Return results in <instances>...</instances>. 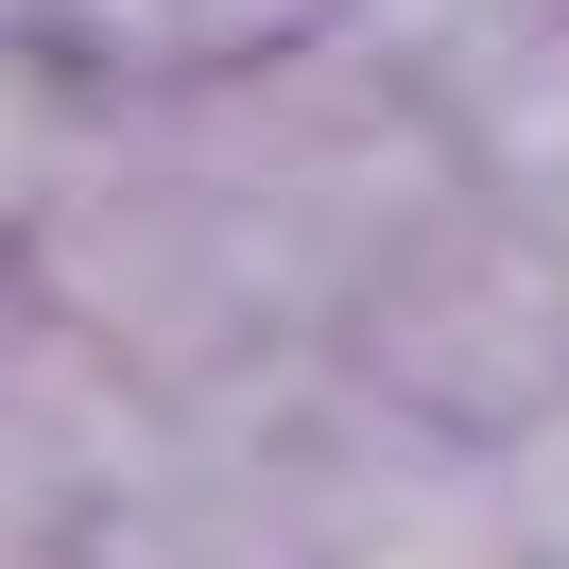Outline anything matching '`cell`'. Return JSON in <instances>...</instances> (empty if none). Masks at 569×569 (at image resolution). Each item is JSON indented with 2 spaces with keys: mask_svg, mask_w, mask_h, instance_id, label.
Here are the masks:
<instances>
[{
  "mask_svg": "<svg viewBox=\"0 0 569 569\" xmlns=\"http://www.w3.org/2000/svg\"><path fill=\"white\" fill-rule=\"evenodd\" d=\"M535 242H552V293H569V190H552V224H535Z\"/></svg>",
  "mask_w": 569,
  "mask_h": 569,
  "instance_id": "2",
  "label": "cell"
},
{
  "mask_svg": "<svg viewBox=\"0 0 569 569\" xmlns=\"http://www.w3.org/2000/svg\"><path fill=\"white\" fill-rule=\"evenodd\" d=\"M500 535H518V552H552L569 569V397H535V415H518V449H500Z\"/></svg>",
  "mask_w": 569,
  "mask_h": 569,
  "instance_id": "1",
  "label": "cell"
}]
</instances>
